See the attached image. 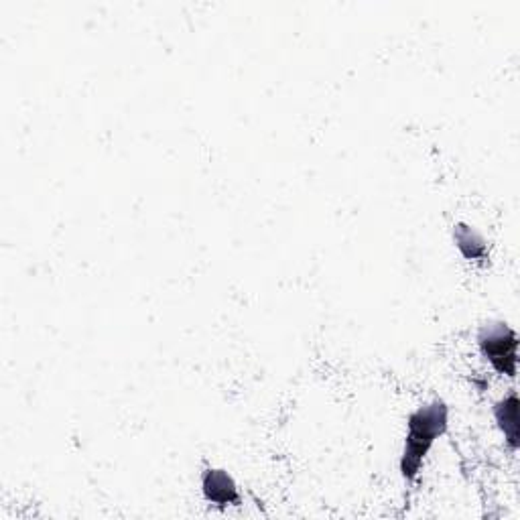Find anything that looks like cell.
Wrapping results in <instances>:
<instances>
[{
	"label": "cell",
	"instance_id": "1",
	"mask_svg": "<svg viewBox=\"0 0 520 520\" xmlns=\"http://www.w3.org/2000/svg\"><path fill=\"white\" fill-rule=\"evenodd\" d=\"M449 429V407L443 399H435L417 407L407 417L405 447L399 460L401 476L407 482H415L435 441Z\"/></svg>",
	"mask_w": 520,
	"mask_h": 520
},
{
	"label": "cell",
	"instance_id": "3",
	"mask_svg": "<svg viewBox=\"0 0 520 520\" xmlns=\"http://www.w3.org/2000/svg\"><path fill=\"white\" fill-rule=\"evenodd\" d=\"M202 494L210 504L218 508L238 506L242 502L238 484L222 468H208L202 472Z\"/></svg>",
	"mask_w": 520,
	"mask_h": 520
},
{
	"label": "cell",
	"instance_id": "5",
	"mask_svg": "<svg viewBox=\"0 0 520 520\" xmlns=\"http://www.w3.org/2000/svg\"><path fill=\"white\" fill-rule=\"evenodd\" d=\"M453 244L460 250V254L470 260V263H486L490 256L488 240L470 224L458 222L451 230Z\"/></svg>",
	"mask_w": 520,
	"mask_h": 520
},
{
	"label": "cell",
	"instance_id": "2",
	"mask_svg": "<svg viewBox=\"0 0 520 520\" xmlns=\"http://www.w3.org/2000/svg\"><path fill=\"white\" fill-rule=\"evenodd\" d=\"M482 358L494 372L516 378L518 374V334L506 321H486L476 334Z\"/></svg>",
	"mask_w": 520,
	"mask_h": 520
},
{
	"label": "cell",
	"instance_id": "4",
	"mask_svg": "<svg viewBox=\"0 0 520 520\" xmlns=\"http://www.w3.org/2000/svg\"><path fill=\"white\" fill-rule=\"evenodd\" d=\"M518 395L514 393V390H510V393L506 397H502L492 413H494V419H496V425L500 429V433L504 435V441L508 445L510 451H516L518 445H520V423H518Z\"/></svg>",
	"mask_w": 520,
	"mask_h": 520
}]
</instances>
